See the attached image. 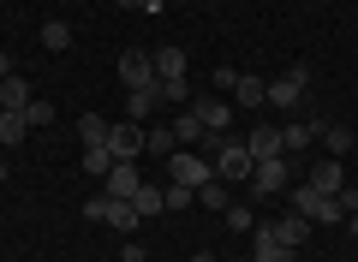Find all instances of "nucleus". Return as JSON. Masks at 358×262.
<instances>
[{"label": "nucleus", "mask_w": 358, "mask_h": 262, "mask_svg": "<svg viewBox=\"0 0 358 262\" xmlns=\"http://www.w3.org/2000/svg\"><path fill=\"white\" fill-rule=\"evenodd\" d=\"M24 119H30V131H36V125H48V119H54V101H42V96H36V101L24 108Z\"/></svg>", "instance_id": "nucleus-31"}, {"label": "nucleus", "mask_w": 358, "mask_h": 262, "mask_svg": "<svg viewBox=\"0 0 358 262\" xmlns=\"http://www.w3.org/2000/svg\"><path fill=\"white\" fill-rule=\"evenodd\" d=\"M167 131H173V150H192V143H203L209 131H203V119H197L192 108H179V119L167 125Z\"/></svg>", "instance_id": "nucleus-13"}, {"label": "nucleus", "mask_w": 358, "mask_h": 262, "mask_svg": "<svg viewBox=\"0 0 358 262\" xmlns=\"http://www.w3.org/2000/svg\"><path fill=\"white\" fill-rule=\"evenodd\" d=\"M155 96H162V101H173V108H179V101L192 96V84H155Z\"/></svg>", "instance_id": "nucleus-32"}, {"label": "nucleus", "mask_w": 358, "mask_h": 262, "mask_svg": "<svg viewBox=\"0 0 358 262\" xmlns=\"http://www.w3.org/2000/svg\"><path fill=\"white\" fill-rule=\"evenodd\" d=\"M245 150H251V161L287 155V150H281V131H275V125H257V131H245Z\"/></svg>", "instance_id": "nucleus-15"}, {"label": "nucleus", "mask_w": 358, "mask_h": 262, "mask_svg": "<svg viewBox=\"0 0 358 262\" xmlns=\"http://www.w3.org/2000/svg\"><path fill=\"white\" fill-rule=\"evenodd\" d=\"M84 214H90V221H102V214H108V197H102V191H96V197H84Z\"/></svg>", "instance_id": "nucleus-33"}, {"label": "nucleus", "mask_w": 358, "mask_h": 262, "mask_svg": "<svg viewBox=\"0 0 358 262\" xmlns=\"http://www.w3.org/2000/svg\"><path fill=\"white\" fill-rule=\"evenodd\" d=\"M108 155H114V161H138L143 155V125H108Z\"/></svg>", "instance_id": "nucleus-8"}, {"label": "nucleus", "mask_w": 358, "mask_h": 262, "mask_svg": "<svg viewBox=\"0 0 358 262\" xmlns=\"http://www.w3.org/2000/svg\"><path fill=\"white\" fill-rule=\"evenodd\" d=\"M268 233L281 238V245H287V250H299V245H305V233H310V221H305V214H281V221L268 226Z\"/></svg>", "instance_id": "nucleus-19"}, {"label": "nucleus", "mask_w": 358, "mask_h": 262, "mask_svg": "<svg viewBox=\"0 0 358 262\" xmlns=\"http://www.w3.org/2000/svg\"><path fill=\"white\" fill-rule=\"evenodd\" d=\"M317 143L334 155V161H341V155L352 150V131H346V125H322V131H317Z\"/></svg>", "instance_id": "nucleus-24"}, {"label": "nucleus", "mask_w": 358, "mask_h": 262, "mask_svg": "<svg viewBox=\"0 0 358 262\" xmlns=\"http://www.w3.org/2000/svg\"><path fill=\"white\" fill-rule=\"evenodd\" d=\"M131 209L143 214V221H155V214H167V185H155V179H143L138 197H131Z\"/></svg>", "instance_id": "nucleus-14"}, {"label": "nucleus", "mask_w": 358, "mask_h": 262, "mask_svg": "<svg viewBox=\"0 0 358 262\" xmlns=\"http://www.w3.org/2000/svg\"><path fill=\"white\" fill-rule=\"evenodd\" d=\"M293 256H299V250H287L268 226H257V233H251V262H293Z\"/></svg>", "instance_id": "nucleus-11"}, {"label": "nucleus", "mask_w": 358, "mask_h": 262, "mask_svg": "<svg viewBox=\"0 0 358 262\" xmlns=\"http://www.w3.org/2000/svg\"><path fill=\"white\" fill-rule=\"evenodd\" d=\"M245 191H251V197H275V191H287V155H268V161H257L251 179H245Z\"/></svg>", "instance_id": "nucleus-6"}, {"label": "nucleus", "mask_w": 358, "mask_h": 262, "mask_svg": "<svg viewBox=\"0 0 358 262\" xmlns=\"http://www.w3.org/2000/svg\"><path fill=\"white\" fill-rule=\"evenodd\" d=\"M197 203H203V209H215V214H221V209H227V185H221V179H209V185L197 191Z\"/></svg>", "instance_id": "nucleus-28"}, {"label": "nucleus", "mask_w": 358, "mask_h": 262, "mask_svg": "<svg viewBox=\"0 0 358 262\" xmlns=\"http://www.w3.org/2000/svg\"><path fill=\"white\" fill-rule=\"evenodd\" d=\"M155 101H162L155 89H126V119H131V125H143V119L155 113Z\"/></svg>", "instance_id": "nucleus-20"}, {"label": "nucleus", "mask_w": 358, "mask_h": 262, "mask_svg": "<svg viewBox=\"0 0 358 262\" xmlns=\"http://www.w3.org/2000/svg\"><path fill=\"white\" fill-rule=\"evenodd\" d=\"M215 262H227V256H215Z\"/></svg>", "instance_id": "nucleus-40"}, {"label": "nucleus", "mask_w": 358, "mask_h": 262, "mask_svg": "<svg viewBox=\"0 0 358 262\" xmlns=\"http://www.w3.org/2000/svg\"><path fill=\"white\" fill-rule=\"evenodd\" d=\"M120 262H143V245H138V238H126V250H120Z\"/></svg>", "instance_id": "nucleus-34"}, {"label": "nucleus", "mask_w": 358, "mask_h": 262, "mask_svg": "<svg viewBox=\"0 0 358 262\" xmlns=\"http://www.w3.org/2000/svg\"><path fill=\"white\" fill-rule=\"evenodd\" d=\"M108 167H114V155H108V143H96V150H84V173H90V179H108Z\"/></svg>", "instance_id": "nucleus-27"}, {"label": "nucleus", "mask_w": 358, "mask_h": 262, "mask_svg": "<svg viewBox=\"0 0 358 262\" xmlns=\"http://www.w3.org/2000/svg\"><path fill=\"white\" fill-rule=\"evenodd\" d=\"M30 101H36V96H30V84H24V78H0V108H13V113H24L30 108Z\"/></svg>", "instance_id": "nucleus-18"}, {"label": "nucleus", "mask_w": 358, "mask_h": 262, "mask_svg": "<svg viewBox=\"0 0 358 262\" xmlns=\"http://www.w3.org/2000/svg\"><path fill=\"white\" fill-rule=\"evenodd\" d=\"M341 226H346V233H352V238H358V214H346V221H341Z\"/></svg>", "instance_id": "nucleus-38"}, {"label": "nucleus", "mask_w": 358, "mask_h": 262, "mask_svg": "<svg viewBox=\"0 0 358 262\" xmlns=\"http://www.w3.org/2000/svg\"><path fill=\"white\" fill-rule=\"evenodd\" d=\"M310 185H317L322 197H341V191H346V167L334 161V155H322V161H317V173H310Z\"/></svg>", "instance_id": "nucleus-12"}, {"label": "nucleus", "mask_w": 358, "mask_h": 262, "mask_svg": "<svg viewBox=\"0 0 358 262\" xmlns=\"http://www.w3.org/2000/svg\"><path fill=\"white\" fill-rule=\"evenodd\" d=\"M209 167H215V179H251V150H245V138H215V155H209Z\"/></svg>", "instance_id": "nucleus-2"}, {"label": "nucleus", "mask_w": 358, "mask_h": 262, "mask_svg": "<svg viewBox=\"0 0 358 262\" xmlns=\"http://www.w3.org/2000/svg\"><path fill=\"white\" fill-rule=\"evenodd\" d=\"M192 113L203 119L209 138H233V101H227V96H197V101H192Z\"/></svg>", "instance_id": "nucleus-4"}, {"label": "nucleus", "mask_w": 358, "mask_h": 262, "mask_svg": "<svg viewBox=\"0 0 358 262\" xmlns=\"http://www.w3.org/2000/svg\"><path fill=\"white\" fill-rule=\"evenodd\" d=\"M0 185H6V155H0Z\"/></svg>", "instance_id": "nucleus-39"}, {"label": "nucleus", "mask_w": 358, "mask_h": 262, "mask_svg": "<svg viewBox=\"0 0 358 262\" xmlns=\"http://www.w3.org/2000/svg\"><path fill=\"white\" fill-rule=\"evenodd\" d=\"M78 131H84V150L108 143V119H102V113H84V119H78Z\"/></svg>", "instance_id": "nucleus-26"}, {"label": "nucleus", "mask_w": 358, "mask_h": 262, "mask_svg": "<svg viewBox=\"0 0 358 262\" xmlns=\"http://www.w3.org/2000/svg\"><path fill=\"white\" fill-rule=\"evenodd\" d=\"M155 54V84H185V54L179 48H150Z\"/></svg>", "instance_id": "nucleus-16"}, {"label": "nucleus", "mask_w": 358, "mask_h": 262, "mask_svg": "<svg viewBox=\"0 0 358 262\" xmlns=\"http://www.w3.org/2000/svg\"><path fill=\"white\" fill-rule=\"evenodd\" d=\"M138 185H143V179H138V161H114V167H108V179H102V197H138Z\"/></svg>", "instance_id": "nucleus-10"}, {"label": "nucleus", "mask_w": 358, "mask_h": 262, "mask_svg": "<svg viewBox=\"0 0 358 262\" xmlns=\"http://www.w3.org/2000/svg\"><path fill=\"white\" fill-rule=\"evenodd\" d=\"M227 233H257V214H251V203H227Z\"/></svg>", "instance_id": "nucleus-25"}, {"label": "nucleus", "mask_w": 358, "mask_h": 262, "mask_svg": "<svg viewBox=\"0 0 358 262\" xmlns=\"http://www.w3.org/2000/svg\"><path fill=\"white\" fill-rule=\"evenodd\" d=\"M317 131H322L317 119H293V125H281V150H287V155L310 150V143H317Z\"/></svg>", "instance_id": "nucleus-17"}, {"label": "nucleus", "mask_w": 358, "mask_h": 262, "mask_svg": "<svg viewBox=\"0 0 358 262\" xmlns=\"http://www.w3.org/2000/svg\"><path fill=\"white\" fill-rule=\"evenodd\" d=\"M0 78H13V54L6 48H0Z\"/></svg>", "instance_id": "nucleus-36"}, {"label": "nucleus", "mask_w": 358, "mask_h": 262, "mask_svg": "<svg viewBox=\"0 0 358 262\" xmlns=\"http://www.w3.org/2000/svg\"><path fill=\"white\" fill-rule=\"evenodd\" d=\"M143 150H155V155H173V131H167V125H162V131H143Z\"/></svg>", "instance_id": "nucleus-30"}, {"label": "nucleus", "mask_w": 358, "mask_h": 262, "mask_svg": "<svg viewBox=\"0 0 358 262\" xmlns=\"http://www.w3.org/2000/svg\"><path fill=\"white\" fill-rule=\"evenodd\" d=\"M36 42H42V48H48V54H66V48H72V24H60V18H48Z\"/></svg>", "instance_id": "nucleus-22"}, {"label": "nucleus", "mask_w": 358, "mask_h": 262, "mask_svg": "<svg viewBox=\"0 0 358 262\" xmlns=\"http://www.w3.org/2000/svg\"><path fill=\"white\" fill-rule=\"evenodd\" d=\"M341 209H346V214H358V185H346V191H341Z\"/></svg>", "instance_id": "nucleus-35"}, {"label": "nucleus", "mask_w": 358, "mask_h": 262, "mask_svg": "<svg viewBox=\"0 0 358 262\" xmlns=\"http://www.w3.org/2000/svg\"><path fill=\"white\" fill-rule=\"evenodd\" d=\"M24 131H30V119H24V113H13V108H0V150H13V143L24 138Z\"/></svg>", "instance_id": "nucleus-23"}, {"label": "nucleus", "mask_w": 358, "mask_h": 262, "mask_svg": "<svg viewBox=\"0 0 358 262\" xmlns=\"http://www.w3.org/2000/svg\"><path fill=\"white\" fill-rule=\"evenodd\" d=\"M293 214H305L310 226H341V221H346L341 197H322L317 185H299V191H293Z\"/></svg>", "instance_id": "nucleus-1"}, {"label": "nucleus", "mask_w": 358, "mask_h": 262, "mask_svg": "<svg viewBox=\"0 0 358 262\" xmlns=\"http://www.w3.org/2000/svg\"><path fill=\"white\" fill-rule=\"evenodd\" d=\"M227 101H233V108H268V78L239 72V78H233V89H227Z\"/></svg>", "instance_id": "nucleus-9"}, {"label": "nucleus", "mask_w": 358, "mask_h": 262, "mask_svg": "<svg viewBox=\"0 0 358 262\" xmlns=\"http://www.w3.org/2000/svg\"><path fill=\"white\" fill-rule=\"evenodd\" d=\"M120 84H126V89H155V54L150 48L120 54Z\"/></svg>", "instance_id": "nucleus-7"}, {"label": "nucleus", "mask_w": 358, "mask_h": 262, "mask_svg": "<svg viewBox=\"0 0 358 262\" xmlns=\"http://www.w3.org/2000/svg\"><path fill=\"white\" fill-rule=\"evenodd\" d=\"M167 179H173V185L203 191L209 179H215V167H209V155H197V150H173V155H167Z\"/></svg>", "instance_id": "nucleus-3"}, {"label": "nucleus", "mask_w": 358, "mask_h": 262, "mask_svg": "<svg viewBox=\"0 0 358 262\" xmlns=\"http://www.w3.org/2000/svg\"><path fill=\"white\" fill-rule=\"evenodd\" d=\"M192 203H197V191H192V185H167V209H173V214H185Z\"/></svg>", "instance_id": "nucleus-29"}, {"label": "nucleus", "mask_w": 358, "mask_h": 262, "mask_svg": "<svg viewBox=\"0 0 358 262\" xmlns=\"http://www.w3.org/2000/svg\"><path fill=\"white\" fill-rule=\"evenodd\" d=\"M305 89H310V72H305V66H293V72H281V78H268V108H299V101H305Z\"/></svg>", "instance_id": "nucleus-5"}, {"label": "nucleus", "mask_w": 358, "mask_h": 262, "mask_svg": "<svg viewBox=\"0 0 358 262\" xmlns=\"http://www.w3.org/2000/svg\"><path fill=\"white\" fill-rule=\"evenodd\" d=\"M192 262H215V250H192Z\"/></svg>", "instance_id": "nucleus-37"}, {"label": "nucleus", "mask_w": 358, "mask_h": 262, "mask_svg": "<svg viewBox=\"0 0 358 262\" xmlns=\"http://www.w3.org/2000/svg\"><path fill=\"white\" fill-rule=\"evenodd\" d=\"M102 221H108V226H120V233H131V226H138V221H143V214H138V209H131V203H126V197H108V214H102Z\"/></svg>", "instance_id": "nucleus-21"}]
</instances>
